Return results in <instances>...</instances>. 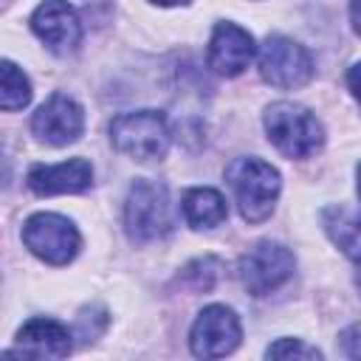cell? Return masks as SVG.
<instances>
[{
  "instance_id": "6da1fadb",
  "label": "cell",
  "mask_w": 361,
  "mask_h": 361,
  "mask_svg": "<svg viewBox=\"0 0 361 361\" xmlns=\"http://www.w3.org/2000/svg\"><path fill=\"white\" fill-rule=\"evenodd\" d=\"M265 133L271 138V144L285 155V158H296L305 161L310 155H316L324 144V127L322 121L302 104L296 102H274L265 107L262 116Z\"/></svg>"
},
{
  "instance_id": "7402d4cb",
  "label": "cell",
  "mask_w": 361,
  "mask_h": 361,
  "mask_svg": "<svg viewBox=\"0 0 361 361\" xmlns=\"http://www.w3.org/2000/svg\"><path fill=\"white\" fill-rule=\"evenodd\" d=\"M355 178H358V195H361V164H358V169H355Z\"/></svg>"
},
{
  "instance_id": "8992f818",
  "label": "cell",
  "mask_w": 361,
  "mask_h": 361,
  "mask_svg": "<svg viewBox=\"0 0 361 361\" xmlns=\"http://www.w3.org/2000/svg\"><path fill=\"white\" fill-rule=\"evenodd\" d=\"M259 76L282 90L302 87L313 79V56L302 42L271 34L259 45Z\"/></svg>"
},
{
  "instance_id": "52a82bcc",
  "label": "cell",
  "mask_w": 361,
  "mask_h": 361,
  "mask_svg": "<svg viewBox=\"0 0 361 361\" xmlns=\"http://www.w3.org/2000/svg\"><path fill=\"white\" fill-rule=\"evenodd\" d=\"M293 265H296V259L282 243L262 240L240 257L237 274H240L243 288L251 296H265V293L276 290L282 282L290 279Z\"/></svg>"
},
{
  "instance_id": "e0dca14e",
  "label": "cell",
  "mask_w": 361,
  "mask_h": 361,
  "mask_svg": "<svg viewBox=\"0 0 361 361\" xmlns=\"http://www.w3.org/2000/svg\"><path fill=\"white\" fill-rule=\"evenodd\" d=\"M214 276H217V259H212V257H203V259H195V262H189V265L180 271L178 282L189 285L192 290H209V288L214 285Z\"/></svg>"
},
{
  "instance_id": "ffe728a7",
  "label": "cell",
  "mask_w": 361,
  "mask_h": 361,
  "mask_svg": "<svg viewBox=\"0 0 361 361\" xmlns=\"http://www.w3.org/2000/svg\"><path fill=\"white\" fill-rule=\"evenodd\" d=\"M350 23H353V31L361 37V0H350Z\"/></svg>"
},
{
  "instance_id": "5bb4252c",
  "label": "cell",
  "mask_w": 361,
  "mask_h": 361,
  "mask_svg": "<svg viewBox=\"0 0 361 361\" xmlns=\"http://www.w3.org/2000/svg\"><path fill=\"white\" fill-rule=\"evenodd\" d=\"M322 226L353 262H361V206L333 203L322 212Z\"/></svg>"
},
{
  "instance_id": "d6986e66",
  "label": "cell",
  "mask_w": 361,
  "mask_h": 361,
  "mask_svg": "<svg viewBox=\"0 0 361 361\" xmlns=\"http://www.w3.org/2000/svg\"><path fill=\"white\" fill-rule=\"evenodd\" d=\"M347 87H350L353 99L358 102V107H361V62H353L350 65V71H347Z\"/></svg>"
},
{
  "instance_id": "44dd1931",
  "label": "cell",
  "mask_w": 361,
  "mask_h": 361,
  "mask_svg": "<svg viewBox=\"0 0 361 361\" xmlns=\"http://www.w3.org/2000/svg\"><path fill=\"white\" fill-rule=\"evenodd\" d=\"M149 3H155V6H183L189 0H149Z\"/></svg>"
},
{
  "instance_id": "ac0fdd59",
  "label": "cell",
  "mask_w": 361,
  "mask_h": 361,
  "mask_svg": "<svg viewBox=\"0 0 361 361\" xmlns=\"http://www.w3.org/2000/svg\"><path fill=\"white\" fill-rule=\"evenodd\" d=\"M268 358H322V353L299 338H279L265 350Z\"/></svg>"
},
{
  "instance_id": "9c48e42d",
  "label": "cell",
  "mask_w": 361,
  "mask_h": 361,
  "mask_svg": "<svg viewBox=\"0 0 361 361\" xmlns=\"http://www.w3.org/2000/svg\"><path fill=\"white\" fill-rule=\"evenodd\" d=\"M82 130H85V110L79 107V102H73L65 93L48 96V102H42L31 116V133L51 147L73 144L82 135Z\"/></svg>"
},
{
  "instance_id": "5b68a950",
  "label": "cell",
  "mask_w": 361,
  "mask_h": 361,
  "mask_svg": "<svg viewBox=\"0 0 361 361\" xmlns=\"http://www.w3.org/2000/svg\"><path fill=\"white\" fill-rule=\"evenodd\" d=\"M23 243L25 248L48 265H68L79 248L82 237L73 220L56 212H37L23 223Z\"/></svg>"
},
{
  "instance_id": "603a6c76",
  "label": "cell",
  "mask_w": 361,
  "mask_h": 361,
  "mask_svg": "<svg viewBox=\"0 0 361 361\" xmlns=\"http://www.w3.org/2000/svg\"><path fill=\"white\" fill-rule=\"evenodd\" d=\"M358 288H361V274H358Z\"/></svg>"
},
{
  "instance_id": "8fae6325",
  "label": "cell",
  "mask_w": 361,
  "mask_h": 361,
  "mask_svg": "<svg viewBox=\"0 0 361 361\" xmlns=\"http://www.w3.org/2000/svg\"><path fill=\"white\" fill-rule=\"evenodd\" d=\"M257 54L254 37L237 23H217L209 39L206 62L217 76H240Z\"/></svg>"
},
{
  "instance_id": "7a4b0ae2",
  "label": "cell",
  "mask_w": 361,
  "mask_h": 361,
  "mask_svg": "<svg viewBox=\"0 0 361 361\" xmlns=\"http://www.w3.org/2000/svg\"><path fill=\"white\" fill-rule=\"evenodd\" d=\"M226 180L234 192L243 220L262 223L271 217L279 189H282V180H279V172L268 161L254 158V155L234 158L226 169Z\"/></svg>"
},
{
  "instance_id": "7c38bea8",
  "label": "cell",
  "mask_w": 361,
  "mask_h": 361,
  "mask_svg": "<svg viewBox=\"0 0 361 361\" xmlns=\"http://www.w3.org/2000/svg\"><path fill=\"white\" fill-rule=\"evenodd\" d=\"M25 183L34 195H73L85 192L93 183V166L87 158H71L59 164H34L25 175Z\"/></svg>"
},
{
  "instance_id": "277c9868",
  "label": "cell",
  "mask_w": 361,
  "mask_h": 361,
  "mask_svg": "<svg viewBox=\"0 0 361 361\" xmlns=\"http://www.w3.org/2000/svg\"><path fill=\"white\" fill-rule=\"evenodd\" d=\"M110 141L133 161H161L169 149V127L161 110L121 113L110 121Z\"/></svg>"
},
{
  "instance_id": "3957f363",
  "label": "cell",
  "mask_w": 361,
  "mask_h": 361,
  "mask_svg": "<svg viewBox=\"0 0 361 361\" xmlns=\"http://www.w3.org/2000/svg\"><path fill=\"white\" fill-rule=\"evenodd\" d=\"M124 231L135 245L164 240L172 231V206L164 183L138 178L130 186L124 203Z\"/></svg>"
},
{
  "instance_id": "9a60e30c",
  "label": "cell",
  "mask_w": 361,
  "mask_h": 361,
  "mask_svg": "<svg viewBox=\"0 0 361 361\" xmlns=\"http://www.w3.org/2000/svg\"><path fill=\"white\" fill-rule=\"evenodd\" d=\"M180 212H183V220L192 228H214L228 217L226 197L212 186L189 189L183 195V200H180Z\"/></svg>"
},
{
  "instance_id": "4fadbf2b",
  "label": "cell",
  "mask_w": 361,
  "mask_h": 361,
  "mask_svg": "<svg viewBox=\"0 0 361 361\" xmlns=\"http://www.w3.org/2000/svg\"><path fill=\"white\" fill-rule=\"evenodd\" d=\"M71 330L48 316L28 319L17 333V353L25 358H65L73 347Z\"/></svg>"
},
{
  "instance_id": "2e32d148",
  "label": "cell",
  "mask_w": 361,
  "mask_h": 361,
  "mask_svg": "<svg viewBox=\"0 0 361 361\" xmlns=\"http://www.w3.org/2000/svg\"><path fill=\"white\" fill-rule=\"evenodd\" d=\"M31 102V82L28 76L14 65V62H3L0 68V107L3 110H23Z\"/></svg>"
},
{
  "instance_id": "30bf717a",
  "label": "cell",
  "mask_w": 361,
  "mask_h": 361,
  "mask_svg": "<svg viewBox=\"0 0 361 361\" xmlns=\"http://www.w3.org/2000/svg\"><path fill=\"white\" fill-rule=\"evenodd\" d=\"M31 31L54 54H68L82 39V20L68 0H42L31 14Z\"/></svg>"
},
{
  "instance_id": "ba28073f",
  "label": "cell",
  "mask_w": 361,
  "mask_h": 361,
  "mask_svg": "<svg viewBox=\"0 0 361 361\" xmlns=\"http://www.w3.org/2000/svg\"><path fill=\"white\" fill-rule=\"evenodd\" d=\"M243 338L240 319L226 305H209L197 313L189 330V347L197 358H223L237 350Z\"/></svg>"
}]
</instances>
